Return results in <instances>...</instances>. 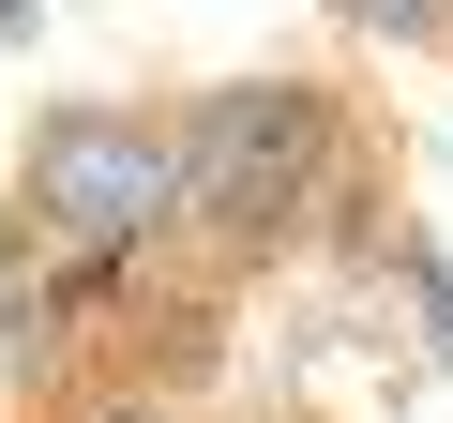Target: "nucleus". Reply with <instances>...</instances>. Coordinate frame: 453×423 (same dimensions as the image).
Returning a JSON list of instances; mask_svg holds the SVG:
<instances>
[{
  "label": "nucleus",
  "mask_w": 453,
  "mask_h": 423,
  "mask_svg": "<svg viewBox=\"0 0 453 423\" xmlns=\"http://www.w3.org/2000/svg\"><path fill=\"white\" fill-rule=\"evenodd\" d=\"M333 31H363V46H438V16L453 0H318Z\"/></svg>",
  "instance_id": "obj_5"
},
{
  "label": "nucleus",
  "mask_w": 453,
  "mask_h": 423,
  "mask_svg": "<svg viewBox=\"0 0 453 423\" xmlns=\"http://www.w3.org/2000/svg\"><path fill=\"white\" fill-rule=\"evenodd\" d=\"M181 121V258L211 288H242L273 258L318 242V212H348V166H363V106L303 61L273 76H211V91H166Z\"/></svg>",
  "instance_id": "obj_1"
},
{
  "label": "nucleus",
  "mask_w": 453,
  "mask_h": 423,
  "mask_svg": "<svg viewBox=\"0 0 453 423\" xmlns=\"http://www.w3.org/2000/svg\"><path fill=\"white\" fill-rule=\"evenodd\" d=\"M46 423H196L181 393H151V378H61L46 393Z\"/></svg>",
  "instance_id": "obj_4"
},
{
  "label": "nucleus",
  "mask_w": 453,
  "mask_h": 423,
  "mask_svg": "<svg viewBox=\"0 0 453 423\" xmlns=\"http://www.w3.org/2000/svg\"><path fill=\"white\" fill-rule=\"evenodd\" d=\"M61 348H76L61 273H46V242L16 227V196H0V378H16V393H61Z\"/></svg>",
  "instance_id": "obj_3"
},
{
  "label": "nucleus",
  "mask_w": 453,
  "mask_h": 423,
  "mask_svg": "<svg viewBox=\"0 0 453 423\" xmlns=\"http://www.w3.org/2000/svg\"><path fill=\"white\" fill-rule=\"evenodd\" d=\"M16 227L46 258H181V121H166V91H61V106H31Z\"/></svg>",
  "instance_id": "obj_2"
},
{
  "label": "nucleus",
  "mask_w": 453,
  "mask_h": 423,
  "mask_svg": "<svg viewBox=\"0 0 453 423\" xmlns=\"http://www.w3.org/2000/svg\"><path fill=\"white\" fill-rule=\"evenodd\" d=\"M438 61H453V16H438Z\"/></svg>",
  "instance_id": "obj_6"
}]
</instances>
